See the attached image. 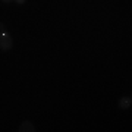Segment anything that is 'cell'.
<instances>
[{
    "label": "cell",
    "mask_w": 132,
    "mask_h": 132,
    "mask_svg": "<svg viewBox=\"0 0 132 132\" xmlns=\"http://www.w3.org/2000/svg\"><path fill=\"white\" fill-rule=\"evenodd\" d=\"M132 104V98L131 97H122L119 100V107L120 109H129Z\"/></svg>",
    "instance_id": "cell-3"
},
{
    "label": "cell",
    "mask_w": 132,
    "mask_h": 132,
    "mask_svg": "<svg viewBox=\"0 0 132 132\" xmlns=\"http://www.w3.org/2000/svg\"><path fill=\"white\" fill-rule=\"evenodd\" d=\"M19 132H34L35 131V126L32 125V122H29V120H25L18 129Z\"/></svg>",
    "instance_id": "cell-2"
},
{
    "label": "cell",
    "mask_w": 132,
    "mask_h": 132,
    "mask_svg": "<svg viewBox=\"0 0 132 132\" xmlns=\"http://www.w3.org/2000/svg\"><path fill=\"white\" fill-rule=\"evenodd\" d=\"M2 2H3V3H10L12 0H2Z\"/></svg>",
    "instance_id": "cell-6"
},
{
    "label": "cell",
    "mask_w": 132,
    "mask_h": 132,
    "mask_svg": "<svg viewBox=\"0 0 132 132\" xmlns=\"http://www.w3.org/2000/svg\"><path fill=\"white\" fill-rule=\"evenodd\" d=\"M0 31H6V29H5V25H3V24H0Z\"/></svg>",
    "instance_id": "cell-5"
},
{
    "label": "cell",
    "mask_w": 132,
    "mask_h": 132,
    "mask_svg": "<svg viewBox=\"0 0 132 132\" xmlns=\"http://www.w3.org/2000/svg\"><path fill=\"white\" fill-rule=\"evenodd\" d=\"M12 47H13V41L9 37V34L6 32V31H0V50L7 52Z\"/></svg>",
    "instance_id": "cell-1"
},
{
    "label": "cell",
    "mask_w": 132,
    "mask_h": 132,
    "mask_svg": "<svg viewBox=\"0 0 132 132\" xmlns=\"http://www.w3.org/2000/svg\"><path fill=\"white\" fill-rule=\"evenodd\" d=\"M13 2H16L18 5H24V3H25V0H13Z\"/></svg>",
    "instance_id": "cell-4"
}]
</instances>
